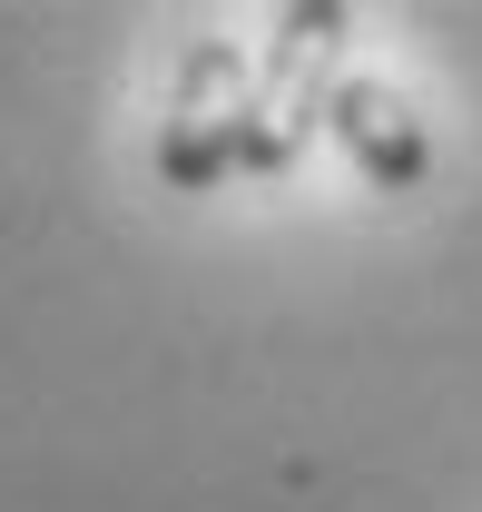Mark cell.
<instances>
[{
	"instance_id": "4",
	"label": "cell",
	"mask_w": 482,
	"mask_h": 512,
	"mask_svg": "<svg viewBox=\"0 0 482 512\" xmlns=\"http://www.w3.org/2000/svg\"><path fill=\"white\" fill-rule=\"evenodd\" d=\"M246 99V50L237 40H197L178 69V119H227Z\"/></svg>"
},
{
	"instance_id": "1",
	"label": "cell",
	"mask_w": 482,
	"mask_h": 512,
	"mask_svg": "<svg viewBox=\"0 0 482 512\" xmlns=\"http://www.w3.org/2000/svg\"><path fill=\"white\" fill-rule=\"evenodd\" d=\"M345 30H355V10L345 0H305V10H276V40H266V60L246 69V99L266 109V119L286 128V138H315L325 128V89L345 79Z\"/></svg>"
},
{
	"instance_id": "3",
	"label": "cell",
	"mask_w": 482,
	"mask_h": 512,
	"mask_svg": "<svg viewBox=\"0 0 482 512\" xmlns=\"http://www.w3.org/2000/svg\"><path fill=\"white\" fill-rule=\"evenodd\" d=\"M158 178H168V188H217V178H237V109H227V119H168L158 128Z\"/></svg>"
},
{
	"instance_id": "2",
	"label": "cell",
	"mask_w": 482,
	"mask_h": 512,
	"mask_svg": "<svg viewBox=\"0 0 482 512\" xmlns=\"http://www.w3.org/2000/svg\"><path fill=\"white\" fill-rule=\"evenodd\" d=\"M325 128H335V148L364 168V188H384V197H404L433 178V138H423V119L404 109V89H384V79H335L325 89Z\"/></svg>"
}]
</instances>
